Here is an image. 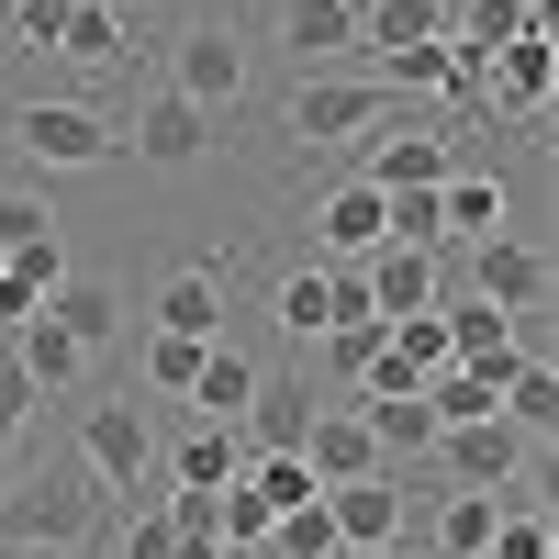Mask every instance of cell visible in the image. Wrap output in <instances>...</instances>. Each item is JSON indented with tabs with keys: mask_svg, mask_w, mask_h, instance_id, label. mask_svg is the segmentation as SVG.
I'll return each instance as SVG.
<instances>
[{
	"mask_svg": "<svg viewBox=\"0 0 559 559\" xmlns=\"http://www.w3.org/2000/svg\"><path fill=\"white\" fill-rule=\"evenodd\" d=\"M79 481L90 492H123V503H157L168 481H157V426L134 414V392L123 403H79Z\"/></svg>",
	"mask_w": 559,
	"mask_h": 559,
	"instance_id": "cell-1",
	"label": "cell"
},
{
	"mask_svg": "<svg viewBox=\"0 0 559 559\" xmlns=\"http://www.w3.org/2000/svg\"><path fill=\"white\" fill-rule=\"evenodd\" d=\"M90 526H102V492H90L79 471H57V459H45V471H23L12 481V503H0V548H90Z\"/></svg>",
	"mask_w": 559,
	"mask_h": 559,
	"instance_id": "cell-2",
	"label": "cell"
},
{
	"mask_svg": "<svg viewBox=\"0 0 559 559\" xmlns=\"http://www.w3.org/2000/svg\"><path fill=\"white\" fill-rule=\"evenodd\" d=\"M168 90H179V102H191V112H236L247 102V45H236V23H179V45H168Z\"/></svg>",
	"mask_w": 559,
	"mask_h": 559,
	"instance_id": "cell-3",
	"label": "cell"
},
{
	"mask_svg": "<svg viewBox=\"0 0 559 559\" xmlns=\"http://www.w3.org/2000/svg\"><path fill=\"white\" fill-rule=\"evenodd\" d=\"M280 123H292L302 146H347V134L392 123V90H381V79H336V68H302V90L280 102Z\"/></svg>",
	"mask_w": 559,
	"mask_h": 559,
	"instance_id": "cell-4",
	"label": "cell"
},
{
	"mask_svg": "<svg viewBox=\"0 0 559 559\" xmlns=\"http://www.w3.org/2000/svg\"><path fill=\"white\" fill-rule=\"evenodd\" d=\"M12 134H23L34 168H112V157H123V123L90 112V102H23Z\"/></svg>",
	"mask_w": 559,
	"mask_h": 559,
	"instance_id": "cell-5",
	"label": "cell"
},
{
	"mask_svg": "<svg viewBox=\"0 0 559 559\" xmlns=\"http://www.w3.org/2000/svg\"><path fill=\"white\" fill-rule=\"evenodd\" d=\"M358 292H369L381 324L437 313V302H448V258H437V247H369V258H358Z\"/></svg>",
	"mask_w": 559,
	"mask_h": 559,
	"instance_id": "cell-6",
	"label": "cell"
},
{
	"mask_svg": "<svg viewBox=\"0 0 559 559\" xmlns=\"http://www.w3.org/2000/svg\"><path fill=\"white\" fill-rule=\"evenodd\" d=\"M548 90H559V34L548 23H526L503 57L481 68V112H515V123H537L548 112Z\"/></svg>",
	"mask_w": 559,
	"mask_h": 559,
	"instance_id": "cell-7",
	"label": "cell"
},
{
	"mask_svg": "<svg viewBox=\"0 0 559 559\" xmlns=\"http://www.w3.org/2000/svg\"><path fill=\"white\" fill-rule=\"evenodd\" d=\"M471 302H492V313L526 324V313L548 302V247H537V236H481V247H471Z\"/></svg>",
	"mask_w": 559,
	"mask_h": 559,
	"instance_id": "cell-8",
	"label": "cell"
},
{
	"mask_svg": "<svg viewBox=\"0 0 559 559\" xmlns=\"http://www.w3.org/2000/svg\"><path fill=\"white\" fill-rule=\"evenodd\" d=\"M526 448H537V437H515L503 414H481V426H448V437H437L448 492H503V481H526Z\"/></svg>",
	"mask_w": 559,
	"mask_h": 559,
	"instance_id": "cell-9",
	"label": "cell"
},
{
	"mask_svg": "<svg viewBox=\"0 0 559 559\" xmlns=\"http://www.w3.org/2000/svg\"><path fill=\"white\" fill-rule=\"evenodd\" d=\"M381 236H392V202L369 191V179H336V191L313 202V258H324V269H358Z\"/></svg>",
	"mask_w": 559,
	"mask_h": 559,
	"instance_id": "cell-10",
	"label": "cell"
},
{
	"mask_svg": "<svg viewBox=\"0 0 559 559\" xmlns=\"http://www.w3.org/2000/svg\"><path fill=\"white\" fill-rule=\"evenodd\" d=\"M224 292H236V258H202L157 292V324L146 336H191V347H224Z\"/></svg>",
	"mask_w": 559,
	"mask_h": 559,
	"instance_id": "cell-11",
	"label": "cell"
},
{
	"mask_svg": "<svg viewBox=\"0 0 559 559\" xmlns=\"http://www.w3.org/2000/svg\"><path fill=\"white\" fill-rule=\"evenodd\" d=\"M123 146L146 157V168H202V157H213V112H191L179 90H157V102L123 123Z\"/></svg>",
	"mask_w": 559,
	"mask_h": 559,
	"instance_id": "cell-12",
	"label": "cell"
},
{
	"mask_svg": "<svg viewBox=\"0 0 559 559\" xmlns=\"http://www.w3.org/2000/svg\"><path fill=\"white\" fill-rule=\"evenodd\" d=\"M324 526H336V548H403V481L392 471L336 481V492H324Z\"/></svg>",
	"mask_w": 559,
	"mask_h": 559,
	"instance_id": "cell-13",
	"label": "cell"
},
{
	"mask_svg": "<svg viewBox=\"0 0 559 559\" xmlns=\"http://www.w3.org/2000/svg\"><path fill=\"white\" fill-rule=\"evenodd\" d=\"M302 471H313V492H336V481H369V471H381V448H369L358 403H324L313 426H302Z\"/></svg>",
	"mask_w": 559,
	"mask_h": 559,
	"instance_id": "cell-14",
	"label": "cell"
},
{
	"mask_svg": "<svg viewBox=\"0 0 559 559\" xmlns=\"http://www.w3.org/2000/svg\"><path fill=\"white\" fill-rule=\"evenodd\" d=\"M258 381H269V358L258 347H202V369H191V403L202 426H247V403H258Z\"/></svg>",
	"mask_w": 559,
	"mask_h": 559,
	"instance_id": "cell-15",
	"label": "cell"
},
{
	"mask_svg": "<svg viewBox=\"0 0 559 559\" xmlns=\"http://www.w3.org/2000/svg\"><path fill=\"white\" fill-rule=\"evenodd\" d=\"M157 481L168 492H236L247 481V437L236 426H191L179 448H157Z\"/></svg>",
	"mask_w": 559,
	"mask_h": 559,
	"instance_id": "cell-16",
	"label": "cell"
},
{
	"mask_svg": "<svg viewBox=\"0 0 559 559\" xmlns=\"http://www.w3.org/2000/svg\"><path fill=\"white\" fill-rule=\"evenodd\" d=\"M347 403H358L369 448H381V471L392 459H437V403L426 392H347Z\"/></svg>",
	"mask_w": 559,
	"mask_h": 559,
	"instance_id": "cell-17",
	"label": "cell"
},
{
	"mask_svg": "<svg viewBox=\"0 0 559 559\" xmlns=\"http://www.w3.org/2000/svg\"><path fill=\"white\" fill-rule=\"evenodd\" d=\"M369 191H381V202H403V191H437V179H448V134H369Z\"/></svg>",
	"mask_w": 559,
	"mask_h": 559,
	"instance_id": "cell-18",
	"label": "cell"
},
{
	"mask_svg": "<svg viewBox=\"0 0 559 559\" xmlns=\"http://www.w3.org/2000/svg\"><path fill=\"white\" fill-rule=\"evenodd\" d=\"M448 34V0H358V57H414Z\"/></svg>",
	"mask_w": 559,
	"mask_h": 559,
	"instance_id": "cell-19",
	"label": "cell"
},
{
	"mask_svg": "<svg viewBox=\"0 0 559 559\" xmlns=\"http://www.w3.org/2000/svg\"><path fill=\"white\" fill-rule=\"evenodd\" d=\"M280 45H292L302 68L358 57V0H292V12H280Z\"/></svg>",
	"mask_w": 559,
	"mask_h": 559,
	"instance_id": "cell-20",
	"label": "cell"
},
{
	"mask_svg": "<svg viewBox=\"0 0 559 559\" xmlns=\"http://www.w3.org/2000/svg\"><path fill=\"white\" fill-rule=\"evenodd\" d=\"M269 324H280V336H292V347H313L324 324H336V269H324V258L280 269V292H269Z\"/></svg>",
	"mask_w": 559,
	"mask_h": 559,
	"instance_id": "cell-21",
	"label": "cell"
},
{
	"mask_svg": "<svg viewBox=\"0 0 559 559\" xmlns=\"http://www.w3.org/2000/svg\"><path fill=\"white\" fill-rule=\"evenodd\" d=\"M0 347H12V369H23L34 392H79V381H90V347L68 336V324H45V313L23 324V336H0Z\"/></svg>",
	"mask_w": 559,
	"mask_h": 559,
	"instance_id": "cell-22",
	"label": "cell"
},
{
	"mask_svg": "<svg viewBox=\"0 0 559 559\" xmlns=\"http://www.w3.org/2000/svg\"><path fill=\"white\" fill-rule=\"evenodd\" d=\"M526 23H548V0H459V12H448V45H459V57H503V45H515Z\"/></svg>",
	"mask_w": 559,
	"mask_h": 559,
	"instance_id": "cell-23",
	"label": "cell"
},
{
	"mask_svg": "<svg viewBox=\"0 0 559 559\" xmlns=\"http://www.w3.org/2000/svg\"><path fill=\"white\" fill-rule=\"evenodd\" d=\"M437 236H503V179H481V168H448L437 179Z\"/></svg>",
	"mask_w": 559,
	"mask_h": 559,
	"instance_id": "cell-24",
	"label": "cell"
},
{
	"mask_svg": "<svg viewBox=\"0 0 559 559\" xmlns=\"http://www.w3.org/2000/svg\"><path fill=\"white\" fill-rule=\"evenodd\" d=\"M492 515H503V492H437V515H426L437 559H481L492 548Z\"/></svg>",
	"mask_w": 559,
	"mask_h": 559,
	"instance_id": "cell-25",
	"label": "cell"
},
{
	"mask_svg": "<svg viewBox=\"0 0 559 559\" xmlns=\"http://www.w3.org/2000/svg\"><path fill=\"white\" fill-rule=\"evenodd\" d=\"M57 57H79V68H123V57H134V34H123L112 0H79V23L57 34Z\"/></svg>",
	"mask_w": 559,
	"mask_h": 559,
	"instance_id": "cell-26",
	"label": "cell"
},
{
	"mask_svg": "<svg viewBox=\"0 0 559 559\" xmlns=\"http://www.w3.org/2000/svg\"><path fill=\"white\" fill-rule=\"evenodd\" d=\"M45 324H68V336H79L90 358H102V347H112V324H123V302L102 292V280H68V292L45 302Z\"/></svg>",
	"mask_w": 559,
	"mask_h": 559,
	"instance_id": "cell-27",
	"label": "cell"
},
{
	"mask_svg": "<svg viewBox=\"0 0 559 559\" xmlns=\"http://www.w3.org/2000/svg\"><path fill=\"white\" fill-rule=\"evenodd\" d=\"M548 414H559V369H548V358H515V369H503V426H515V437H548Z\"/></svg>",
	"mask_w": 559,
	"mask_h": 559,
	"instance_id": "cell-28",
	"label": "cell"
},
{
	"mask_svg": "<svg viewBox=\"0 0 559 559\" xmlns=\"http://www.w3.org/2000/svg\"><path fill=\"white\" fill-rule=\"evenodd\" d=\"M381 336H392V324H381V313H369V302H358V313H336V324H324V336H313V347H324V369H336V381L358 392V369H369V358H381Z\"/></svg>",
	"mask_w": 559,
	"mask_h": 559,
	"instance_id": "cell-29",
	"label": "cell"
},
{
	"mask_svg": "<svg viewBox=\"0 0 559 559\" xmlns=\"http://www.w3.org/2000/svg\"><path fill=\"white\" fill-rule=\"evenodd\" d=\"M236 492L280 526V515H302V503H313V471H302V459H247V481H236Z\"/></svg>",
	"mask_w": 559,
	"mask_h": 559,
	"instance_id": "cell-30",
	"label": "cell"
},
{
	"mask_svg": "<svg viewBox=\"0 0 559 559\" xmlns=\"http://www.w3.org/2000/svg\"><path fill=\"white\" fill-rule=\"evenodd\" d=\"M481 559H559V526H548V503H503Z\"/></svg>",
	"mask_w": 559,
	"mask_h": 559,
	"instance_id": "cell-31",
	"label": "cell"
},
{
	"mask_svg": "<svg viewBox=\"0 0 559 559\" xmlns=\"http://www.w3.org/2000/svg\"><path fill=\"white\" fill-rule=\"evenodd\" d=\"M112 559H179V526H168V492H157V503H123V526H112Z\"/></svg>",
	"mask_w": 559,
	"mask_h": 559,
	"instance_id": "cell-32",
	"label": "cell"
},
{
	"mask_svg": "<svg viewBox=\"0 0 559 559\" xmlns=\"http://www.w3.org/2000/svg\"><path fill=\"white\" fill-rule=\"evenodd\" d=\"M68 23H79V0H12V45H23V57H57Z\"/></svg>",
	"mask_w": 559,
	"mask_h": 559,
	"instance_id": "cell-33",
	"label": "cell"
},
{
	"mask_svg": "<svg viewBox=\"0 0 559 559\" xmlns=\"http://www.w3.org/2000/svg\"><path fill=\"white\" fill-rule=\"evenodd\" d=\"M45 236H57L45 191H0V258H12V247H45Z\"/></svg>",
	"mask_w": 559,
	"mask_h": 559,
	"instance_id": "cell-34",
	"label": "cell"
},
{
	"mask_svg": "<svg viewBox=\"0 0 559 559\" xmlns=\"http://www.w3.org/2000/svg\"><path fill=\"white\" fill-rule=\"evenodd\" d=\"M381 247H448V236H437V191H403V202H392V236H381Z\"/></svg>",
	"mask_w": 559,
	"mask_h": 559,
	"instance_id": "cell-35",
	"label": "cell"
},
{
	"mask_svg": "<svg viewBox=\"0 0 559 559\" xmlns=\"http://www.w3.org/2000/svg\"><path fill=\"white\" fill-rule=\"evenodd\" d=\"M191 369H202L191 336H146V381H157V392H191Z\"/></svg>",
	"mask_w": 559,
	"mask_h": 559,
	"instance_id": "cell-36",
	"label": "cell"
},
{
	"mask_svg": "<svg viewBox=\"0 0 559 559\" xmlns=\"http://www.w3.org/2000/svg\"><path fill=\"white\" fill-rule=\"evenodd\" d=\"M34 403H45V392H34L23 369H12V347H0V448H12V437L34 426Z\"/></svg>",
	"mask_w": 559,
	"mask_h": 559,
	"instance_id": "cell-37",
	"label": "cell"
},
{
	"mask_svg": "<svg viewBox=\"0 0 559 559\" xmlns=\"http://www.w3.org/2000/svg\"><path fill=\"white\" fill-rule=\"evenodd\" d=\"M0 559H68V548H0Z\"/></svg>",
	"mask_w": 559,
	"mask_h": 559,
	"instance_id": "cell-38",
	"label": "cell"
},
{
	"mask_svg": "<svg viewBox=\"0 0 559 559\" xmlns=\"http://www.w3.org/2000/svg\"><path fill=\"white\" fill-rule=\"evenodd\" d=\"M336 559H403V548H336Z\"/></svg>",
	"mask_w": 559,
	"mask_h": 559,
	"instance_id": "cell-39",
	"label": "cell"
},
{
	"mask_svg": "<svg viewBox=\"0 0 559 559\" xmlns=\"http://www.w3.org/2000/svg\"><path fill=\"white\" fill-rule=\"evenodd\" d=\"M224 559H236V548H224Z\"/></svg>",
	"mask_w": 559,
	"mask_h": 559,
	"instance_id": "cell-40",
	"label": "cell"
}]
</instances>
